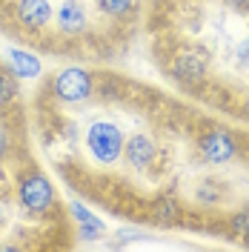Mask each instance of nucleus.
Returning <instances> with one entry per match:
<instances>
[{
  "instance_id": "f257e3e1",
  "label": "nucleus",
  "mask_w": 249,
  "mask_h": 252,
  "mask_svg": "<svg viewBox=\"0 0 249 252\" xmlns=\"http://www.w3.org/2000/svg\"><path fill=\"white\" fill-rule=\"evenodd\" d=\"M83 143H86V152L94 163L100 166H115L121 158H124V143L126 135L124 129L112 121H92L86 135H83Z\"/></svg>"
},
{
  "instance_id": "f8f14e48",
  "label": "nucleus",
  "mask_w": 249,
  "mask_h": 252,
  "mask_svg": "<svg viewBox=\"0 0 249 252\" xmlns=\"http://www.w3.org/2000/svg\"><path fill=\"white\" fill-rule=\"evenodd\" d=\"M94 6L106 17H126L129 12H135L138 0H94Z\"/></svg>"
},
{
  "instance_id": "f03ea898",
  "label": "nucleus",
  "mask_w": 249,
  "mask_h": 252,
  "mask_svg": "<svg viewBox=\"0 0 249 252\" xmlns=\"http://www.w3.org/2000/svg\"><path fill=\"white\" fill-rule=\"evenodd\" d=\"M17 204L20 209H26L29 215H49L55 204H58V192H55V184L49 181L46 172L40 169H29L17 178Z\"/></svg>"
},
{
  "instance_id": "39448f33",
  "label": "nucleus",
  "mask_w": 249,
  "mask_h": 252,
  "mask_svg": "<svg viewBox=\"0 0 249 252\" xmlns=\"http://www.w3.org/2000/svg\"><path fill=\"white\" fill-rule=\"evenodd\" d=\"M206 69H209V58L203 55L201 49H184L172 61L175 78H181L184 83H201L206 78Z\"/></svg>"
},
{
  "instance_id": "423d86ee",
  "label": "nucleus",
  "mask_w": 249,
  "mask_h": 252,
  "mask_svg": "<svg viewBox=\"0 0 249 252\" xmlns=\"http://www.w3.org/2000/svg\"><path fill=\"white\" fill-rule=\"evenodd\" d=\"M157 158V143L149 138V135H143V132H135V135H129L124 143V160L132 166V169H138V172H143V169H149L152 163H155Z\"/></svg>"
},
{
  "instance_id": "6e6552de",
  "label": "nucleus",
  "mask_w": 249,
  "mask_h": 252,
  "mask_svg": "<svg viewBox=\"0 0 249 252\" xmlns=\"http://www.w3.org/2000/svg\"><path fill=\"white\" fill-rule=\"evenodd\" d=\"M55 26H58V32L66 34V37L83 34L86 26H89V15H86L83 3H78V0H63L61 9H58V15H55Z\"/></svg>"
},
{
  "instance_id": "0eeeda50",
  "label": "nucleus",
  "mask_w": 249,
  "mask_h": 252,
  "mask_svg": "<svg viewBox=\"0 0 249 252\" xmlns=\"http://www.w3.org/2000/svg\"><path fill=\"white\" fill-rule=\"evenodd\" d=\"M52 15H55V12H52V0H17L15 3L17 23L29 32L46 29Z\"/></svg>"
},
{
  "instance_id": "6ab92c4d",
  "label": "nucleus",
  "mask_w": 249,
  "mask_h": 252,
  "mask_svg": "<svg viewBox=\"0 0 249 252\" xmlns=\"http://www.w3.org/2000/svg\"><path fill=\"white\" fill-rule=\"evenodd\" d=\"M6 220V209H3V201H0V223Z\"/></svg>"
},
{
  "instance_id": "9d476101",
  "label": "nucleus",
  "mask_w": 249,
  "mask_h": 252,
  "mask_svg": "<svg viewBox=\"0 0 249 252\" xmlns=\"http://www.w3.org/2000/svg\"><path fill=\"white\" fill-rule=\"evenodd\" d=\"M69 215L78 220V232L83 241H97V238L106 235V223L97 218L92 209H86L80 201H69Z\"/></svg>"
},
{
  "instance_id": "2eb2a0df",
  "label": "nucleus",
  "mask_w": 249,
  "mask_h": 252,
  "mask_svg": "<svg viewBox=\"0 0 249 252\" xmlns=\"http://www.w3.org/2000/svg\"><path fill=\"white\" fill-rule=\"evenodd\" d=\"M235 63L241 69H249V37H244L238 46H235Z\"/></svg>"
},
{
  "instance_id": "f3484780",
  "label": "nucleus",
  "mask_w": 249,
  "mask_h": 252,
  "mask_svg": "<svg viewBox=\"0 0 249 252\" xmlns=\"http://www.w3.org/2000/svg\"><path fill=\"white\" fill-rule=\"evenodd\" d=\"M226 6H235V9H244V6H249V0H223Z\"/></svg>"
},
{
  "instance_id": "aec40b11",
  "label": "nucleus",
  "mask_w": 249,
  "mask_h": 252,
  "mask_svg": "<svg viewBox=\"0 0 249 252\" xmlns=\"http://www.w3.org/2000/svg\"><path fill=\"white\" fill-rule=\"evenodd\" d=\"M152 3H160V0H152Z\"/></svg>"
},
{
  "instance_id": "9b49d317",
  "label": "nucleus",
  "mask_w": 249,
  "mask_h": 252,
  "mask_svg": "<svg viewBox=\"0 0 249 252\" xmlns=\"http://www.w3.org/2000/svg\"><path fill=\"white\" fill-rule=\"evenodd\" d=\"M17 97V78L9 72V66H0V109L12 106Z\"/></svg>"
},
{
  "instance_id": "7ed1b4c3",
  "label": "nucleus",
  "mask_w": 249,
  "mask_h": 252,
  "mask_svg": "<svg viewBox=\"0 0 249 252\" xmlns=\"http://www.w3.org/2000/svg\"><path fill=\"white\" fill-rule=\"evenodd\" d=\"M94 92V78L89 69L83 66H63L61 72L52 80V94L66 103V106H75V103H83L89 100Z\"/></svg>"
},
{
  "instance_id": "20e7f679",
  "label": "nucleus",
  "mask_w": 249,
  "mask_h": 252,
  "mask_svg": "<svg viewBox=\"0 0 249 252\" xmlns=\"http://www.w3.org/2000/svg\"><path fill=\"white\" fill-rule=\"evenodd\" d=\"M198 149L209 163H229L238 155V141H235V135L223 132V129H212V132L201 135Z\"/></svg>"
},
{
  "instance_id": "dca6fc26",
  "label": "nucleus",
  "mask_w": 249,
  "mask_h": 252,
  "mask_svg": "<svg viewBox=\"0 0 249 252\" xmlns=\"http://www.w3.org/2000/svg\"><path fill=\"white\" fill-rule=\"evenodd\" d=\"M198 201H203V204H218L220 195L212 189V184H203V187L198 189Z\"/></svg>"
},
{
  "instance_id": "a211bd4d",
  "label": "nucleus",
  "mask_w": 249,
  "mask_h": 252,
  "mask_svg": "<svg viewBox=\"0 0 249 252\" xmlns=\"http://www.w3.org/2000/svg\"><path fill=\"white\" fill-rule=\"evenodd\" d=\"M6 149H9V141H6V135H0V158L6 155Z\"/></svg>"
},
{
  "instance_id": "ddd939ff",
  "label": "nucleus",
  "mask_w": 249,
  "mask_h": 252,
  "mask_svg": "<svg viewBox=\"0 0 249 252\" xmlns=\"http://www.w3.org/2000/svg\"><path fill=\"white\" fill-rule=\"evenodd\" d=\"M181 215V209H178V201H172V198H160L155 204V220L160 226H172L175 220Z\"/></svg>"
},
{
  "instance_id": "1a4fd4ad",
  "label": "nucleus",
  "mask_w": 249,
  "mask_h": 252,
  "mask_svg": "<svg viewBox=\"0 0 249 252\" xmlns=\"http://www.w3.org/2000/svg\"><path fill=\"white\" fill-rule=\"evenodd\" d=\"M6 66H9V72H12L17 80H37L40 72H43L40 58H37L34 52H29V49H23V46H12L6 52Z\"/></svg>"
},
{
  "instance_id": "4468645a",
  "label": "nucleus",
  "mask_w": 249,
  "mask_h": 252,
  "mask_svg": "<svg viewBox=\"0 0 249 252\" xmlns=\"http://www.w3.org/2000/svg\"><path fill=\"white\" fill-rule=\"evenodd\" d=\"M229 223H232V232H235V235H247V232H249V212L244 209V212L232 215V220H229Z\"/></svg>"
}]
</instances>
